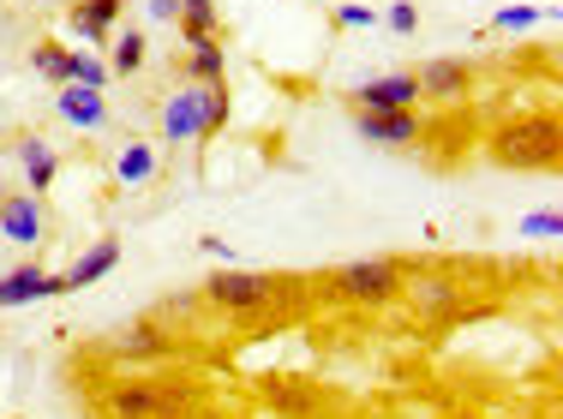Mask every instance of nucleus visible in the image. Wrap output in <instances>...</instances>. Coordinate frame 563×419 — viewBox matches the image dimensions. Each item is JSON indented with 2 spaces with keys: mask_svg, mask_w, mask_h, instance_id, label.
I'll list each match as a JSON object with an SVG mask.
<instances>
[{
  "mask_svg": "<svg viewBox=\"0 0 563 419\" xmlns=\"http://www.w3.org/2000/svg\"><path fill=\"white\" fill-rule=\"evenodd\" d=\"M228 108H234L228 85H192V78H186V85L163 102L156 132H163V144H205L228 126Z\"/></svg>",
  "mask_w": 563,
  "mask_h": 419,
  "instance_id": "f257e3e1",
  "label": "nucleus"
},
{
  "mask_svg": "<svg viewBox=\"0 0 563 419\" xmlns=\"http://www.w3.org/2000/svg\"><path fill=\"white\" fill-rule=\"evenodd\" d=\"M288 288H294V282L271 276V269H240V264H222L217 276L205 282V300L217 306V312H228V318H258V312H271V306L288 300Z\"/></svg>",
  "mask_w": 563,
  "mask_h": 419,
  "instance_id": "f03ea898",
  "label": "nucleus"
},
{
  "mask_svg": "<svg viewBox=\"0 0 563 419\" xmlns=\"http://www.w3.org/2000/svg\"><path fill=\"white\" fill-rule=\"evenodd\" d=\"M492 162L498 168H558V120L552 114H521L492 132Z\"/></svg>",
  "mask_w": 563,
  "mask_h": 419,
  "instance_id": "7ed1b4c3",
  "label": "nucleus"
},
{
  "mask_svg": "<svg viewBox=\"0 0 563 419\" xmlns=\"http://www.w3.org/2000/svg\"><path fill=\"white\" fill-rule=\"evenodd\" d=\"M401 288H408V264H396V258H354V264L330 269V294L347 306H384Z\"/></svg>",
  "mask_w": 563,
  "mask_h": 419,
  "instance_id": "20e7f679",
  "label": "nucleus"
},
{
  "mask_svg": "<svg viewBox=\"0 0 563 419\" xmlns=\"http://www.w3.org/2000/svg\"><path fill=\"white\" fill-rule=\"evenodd\" d=\"M347 108H360V114H390V108H420V85H413V73H378L366 78V85L347 90Z\"/></svg>",
  "mask_w": 563,
  "mask_h": 419,
  "instance_id": "39448f33",
  "label": "nucleus"
},
{
  "mask_svg": "<svg viewBox=\"0 0 563 419\" xmlns=\"http://www.w3.org/2000/svg\"><path fill=\"white\" fill-rule=\"evenodd\" d=\"M168 408H174V389L156 384V377H126V384H114L109 401H102L109 419H151V414H168Z\"/></svg>",
  "mask_w": 563,
  "mask_h": 419,
  "instance_id": "423d86ee",
  "label": "nucleus"
},
{
  "mask_svg": "<svg viewBox=\"0 0 563 419\" xmlns=\"http://www.w3.org/2000/svg\"><path fill=\"white\" fill-rule=\"evenodd\" d=\"M55 294H66V276H55V269H43V264H19L12 276H0V312L55 300Z\"/></svg>",
  "mask_w": 563,
  "mask_h": 419,
  "instance_id": "0eeeda50",
  "label": "nucleus"
},
{
  "mask_svg": "<svg viewBox=\"0 0 563 419\" xmlns=\"http://www.w3.org/2000/svg\"><path fill=\"white\" fill-rule=\"evenodd\" d=\"M354 126H360V139H366V144H384V151H413L420 132H426L413 108H390V114H360V108H354Z\"/></svg>",
  "mask_w": 563,
  "mask_h": 419,
  "instance_id": "6e6552de",
  "label": "nucleus"
},
{
  "mask_svg": "<svg viewBox=\"0 0 563 419\" xmlns=\"http://www.w3.org/2000/svg\"><path fill=\"white\" fill-rule=\"evenodd\" d=\"M413 85H420V97H432V102H462L467 90H474V66L438 54V60L413 66Z\"/></svg>",
  "mask_w": 563,
  "mask_h": 419,
  "instance_id": "1a4fd4ad",
  "label": "nucleus"
},
{
  "mask_svg": "<svg viewBox=\"0 0 563 419\" xmlns=\"http://www.w3.org/2000/svg\"><path fill=\"white\" fill-rule=\"evenodd\" d=\"M120 12H126V0H78V7L66 12V31L90 48H109V36L120 31Z\"/></svg>",
  "mask_w": 563,
  "mask_h": 419,
  "instance_id": "9d476101",
  "label": "nucleus"
},
{
  "mask_svg": "<svg viewBox=\"0 0 563 419\" xmlns=\"http://www.w3.org/2000/svg\"><path fill=\"white\" fill-rule=\"evenodd\" d=\"M0 234H7L12 246H43V198L36 192L0 198Z\"/></svg>",
  "mask_w": 563,
  "mask_h": 419,
  "instance_id": "9b49d317",
  "label": "nucleus"
},
{
  "mask_svg": "<svg viewBox=\"0 0 563 419\" xmlns=\"http://www.w3.org/2000/svg\"><path fill=\"white\" fill-rule=\"evenodd\" d=\"M55 114L78 132H97L109 120V90H90V85H55Z\"/></svg>",
  "mask_w": 563,
  "mask_h": 419,
  "instance_id": "f8f14e48",
  "label": "nucleus"
},
{
  "mask_svg": "<svg viewBox=\"0 0 563 419\" xmlns=\"http://www.w3.org/2000/svg\"><path fill=\"white\" fill-rule=\"evenodd\" d=\"M12 151H19V168H24V180H31V192H48V186H55L60 151H55L48 139H19Z\"/></svg>",
  "mask_w": 563,
  "mask_h": 419,
  "instance_id": "ddd939ff",
  "label": "nucleus"
},
{
  "mask_svg": "<svg viewBox=\"0 0 563 419\" xmlns=\"http://www.w3.org/2000/svg\"><path fill=\"white\" fill-rule=\"evenodd\" d=\"M114 264H120V240H97V246H90L85 258H78L73 269H66V294H78V288H97V282L109 276Z\"/></svg>",
  "mask_w": 563,
  "mask_h": 419,
  "instance_id": "4468645a",
  "label": "nucleus"
},
{
  "mask_svg": "<svg viewBox=\"0 0 563 419\" xmlns=\"http://www.w3.org/2000/svg\"><path fill=\"white\" fill-rule=\"evenodd\" d=\"M186 78H192V85H228V54H222L217 36L186 48Z\"/></svg>",
  "mask_w": 563,
  "mask_h": 419,
  "instance_id": "2eb2a0df",
  "label": "nucleus"
},
{
  "mask_svg": "<svg viewBox=\"0 0 563 419\" xmlns=\"http://www.w3.org/2000/svg\"><path fill=\"white\" fill-rule=\"evenodd\" d=\"M156 144H120V156H114V180L120 186H151L156 180Z\"/></svg>",
  "mask_w": 563,
  "mask_h": 419,
  "instance_id": "dca6fc26",
  "label": "nucleus"
},
{
  "mask_svg": "<svg viewBox=\"0 0 563 419\" xmlns=\"http://www.w3.org/2000/svg\"><path fill=\"white\" fill-rule=\"evenodd\" d=\"M109 43H114V54H109V73H114V78L144 73V60H151V43H144V31H114Z\"/></svg>",
  "mask_w": 563,
  "mask_h": 419,
  "instance_id": "f3484780",
  "label": "nucleus"
},
{
  "mask_svg": "<svg viewBox=\"0 0 563 419\" xmlns=\"http://www.w3.org/2000/svg\"><path fill=\"white\" fill-rule=\"evenodd\" d=\"M109 60L90 48H66V85H90V90H109Z\"/></svg>",
  "mask_w": 563,
  "mask_h": 419,
  "instance_id": "a211bd4d",
  "label": "nucleus"
},
{
  "mask_svg": "<svg viewBox=\"0 0 563 419\" xmlns=\"http://www.w3.org/2000/svg\"><path fill=\"white\" fill-rule=\"evenodd\" d=\"M114 354H126V360H163V354H168L163 323H156V330H151V323H144V330H126V335L114 342Z\"/></svg>",
  "mask_w": 563,
  "mask_h": 419,
  "instance_id": "6ab92c4d",
  "label": "nucleus"
},
{
  "mask_svg": "<svg viewBox=\"0 0 563 419\" xmlns=\"http://www.w3.org/2000/svg\"><path fill=\"white\" fill-rule=\"evenodd\" d=\"M558 7H504L498 19H492V31H540V24H552Z\"/></svg>",
  "mask_w": 563,
  "mask_h": 419,
  "instance_id": "aec40b11",
  "label": "nucleus"
},
{
  "mask_svg": "<svg viewBox=\"0 0 563 419\" xmlns=\"http://www.w3.org/2000/svg\"><path fill=\"white\" fill-rule=\"evenodd\" d=\"M31 66L48 78V85H66V48L55 43V36H43V43L31 48Z\"/></svg>",
  "mask_w": 563,
  "mask_h": 419,
  "instance_id": "412c9836",
  "label": "nucleus"
},
{
  "mask_svg": "<svg viewBox=\"0 0 563 419\" xmlns=\"http://www.w3.org/2000/svg\"><path fill=\"white\" fill-rule=\"evenodd\" d=\"M401 294H413L426 312H438V306L450 312V306H455V282H450V276H432V282H420V288H401Z\"/></svg>",
  "mask_w": 563,
  "mask_h": 419,
  "instance_id": "4be33fe9",
  "label": "nucleus"
},
{
  "mask_svg": "<svg viewBox=\"0 0 563 419\" xmlns=\"http://www.w3.org/2000/svg\"><path fill=\"white\" fill-rule=\"evenodd\" d=\"M521 234H528V240H558L563 234V216L558 210H533L528 222H521Z\"/></svg>",
  "mask_w": 563,
  "mask_h": 419,
  "instance_id": "5701e85b",
  "label": "nucleus"
},
{
  "mask_svg": "<svg viewBox=\"0 0 563 419\" xmlns=\"http://www.w3.org/2000/svg\"><path fill=\"white\" fill-rule=\"evenodd\" d=\"M384 24H390L396 36H413V31H420V7H413V0H396V7L384 12Z\"/></svg>",
  "mask_w": 563,
  "mask_h": 419,
  "instance_id": "b1692460",
  "label": "nucleus"
},
{
  "mask_svg": "<svg viewBox=\"0 0 563 419\" xmlns=\"http://www.w3.org/2000/svg\"><path fill=\"white\" fill-rule=\"evenodd\" d=\"M372 19H378V12L360 7V0H342V7H336V24H342V31H366Z\"/></svg>",
  "mask_w": 563,
  "mask_h": 419,
  "instance_id": "393cba45",
  "label": "nucleus"
},
{
  "mask_svg": "<svg viewBox=\"0 0 563 419\" xmlns=\"http://www.w3.org/2000/svg\"><path fill=\"white\" fill-rule=\"evenodd\" d=\"M174 24H180V43H186V48H192V43H205V36H217V24H205V19H186V12H180Z\"/></svg>",
  "mask_w": 563,
  "mask_h": 419,
  "instance_id": "a878e982",
  "label": "nucleus"
},
{
  "mask_svg": "<svg viewBox=\"0 0 563 419\" xmlns=\"http://www.w3.org/2000/svg\"><path fill=\"white\" fill-rule=\"evenodd\" d=\"M144 12H151V24H174L180 19V0H144Z\"/></svg>",
  "mask_w": 563,
  "mask_h": 419,
  "instance_id": "bb28decb",
  "label": "nucleus"
},
{
  "mask_svg": "<svg viewBox=\"0 0 563 419\" xmlns=\"http://www.w3.org/2000/svg\"><path fill=\"white\" fill-rule=\"evenodd\" d=\"M198 252H210L217 264H234V246H228V240H217V234H205V240H198Z\"/></svg>",
  "mask_w": 563,
  "mask_h": 419,
  "instance_id": "cd10ccee",
  "label": "nucleus"
},
{
  "mask_svg": "<svg viewBox=\"0 0 563 419\" xmlns=\"http://www.w3.org/2000/svg\"><path fill=\"white\" fill-rule=\"evenodd\" d=\"M180 12H186V19H205V24H217V0H180Z\"/></svg>",
  "mask_w": 563,
  "mask_h": 419,
  "instance_id": "c85d7f7f",
  "label": "nucleus"
},
{
  "mask_svg": "<svg viewBox=\"0 0 563 419\" xmlns=\"http://www.w3.org/2000/svg\"><path fill=\"white\" fill-rule=\"evenodd\" d=\"M151 419H186V414H174V408H168V414H151Z\"/></svg>",
  "mask_w": 563,
  "mask_h": 419,
  "instance_id": "c756f323",
  "label": "nucleus"
},
{
  "mask_svg": "<svg viewBox=\"0 0 563 419\" xmlns=\"http://www.w3.org/2000/svg\"><path fill=\"white\" fill-rule=\"evenodd\" d=\"M0 198H7V186H0Z\"/></svg>",
  "mask_w": 563,
  "mask_h": 419,
  "instance_id": "7c9ffc66",
  "label": "nucleus"
},
{
  "mask_svg": "<svg viewBox=\"0 0 563 419\" xmlns=\"http://www.w3.org/2000/svg\"><path fill=\"white\" fill-rule=\"evenodd\" d=\"M0 7H7V0H0Z\"/></svg>",
  "mask_w": 563,
  "mask_h": 419,
  "instance_id": "2f4dec72",
  "label": "nucleus"
}]
</instances>
